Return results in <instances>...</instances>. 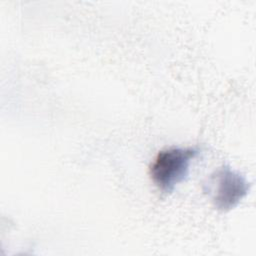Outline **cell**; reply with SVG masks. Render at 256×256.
I'll return each mask as SVG.
<instances>
[{"label":"cell","instance_id":"1","mask_svg":"<svg viewBox=\"0 0 256 256\" xmlns=\"http://www.w3.org/2000/svg\"><path fill=\"white\" fill-rule=\"evenodd\" d=\"M196 147H172L160 151L150 165V177L163 193H171L189 174L192 161L199 155Z\"/></svg>","mask_w":256,"mask_h":256},{"label":"cell","instance_id":"2","mask_svg":"<svg viewBox=\"0 0 256 256\" xmlns=\"http://www.w3.org/2000/svg\"><path fill=\"white\" fill-rule=\"evenodd\" d=\"M249 187L244 175L229 165H222L206 179L203 191L217 210L228 211L246 196Z\"/></svg>","mask_w":256,"mask_h":256}]
</instances>
